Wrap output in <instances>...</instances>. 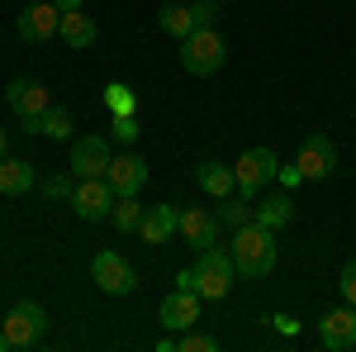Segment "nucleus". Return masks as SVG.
Masks as SVG:
<instances>
[{
	"label": "nucleus",
	"instance_id": "obj_1",
	"mask_svg": "<svg viewBox=\"0 0 356 352\" xmlns=\"http://www.w3.org/2000/svg\"><path fill=\"white\" fill-rule=\"evenodd\" d=\"M233 276H238L233 252H223V247L214 243V247L200 252V262H195L191 271L176 276V286H181V291H195L200 300H223V296H228V286H233Z\"/></svg>",
	"mask_w": 356,
	"mask_h": 352
},
{
	"label": "nucleus",
	"instance_id": "obj_2",
	"mask_svg": "<svg viewBox=\"0 0 356 352\" xmlns=\"http://www.w3.org/2000/svg\"><path fill=\"white\" fill-rule=\"evenodd\" d=\"M233 267L252 276V281H261V276H271L275 271V229H261V224H243L238 234H233Z\"/></svg>",
	"mask_w": 356,
	"mask_h": 352
},
{
	"label": "nucleus",
	"instance_id": "obj_3",
	"mask_svg": "<svg viewBox=\"0 0 356 352\" xmlns=\"http://www.w3.org/2000/svg\"><path fill=\"white\" fill-rule=\"evenodd\" d=\"M228 57V43L219 38V29H195L191 38H181V67L191 77H214Z\"/></svg>",
	"mask_w": 356,
	"mask_h": 352
},
{
	"label": "nucleus",
	"instance_id": "obj_4",
	"mask_svg": "<svg viewBox=\"0 0 356 352\" xmlns=\"http://www.w3.org/2000/svg\"><path fill=\"white\" fill-rule=\"evenodd\" d=\"M5 105L19 114V124H24V134H38V119L53 109V91L38 82H29V77H19V82L5 86Z\"/></svg>",
	"mask_w": 356,
	"mask_h": 352
},
{
	"label": "nucleus",
	"instance_id": "obj_5",
	"mask_svg": "<svg viewBox=\"0 0 356 352\" xmlns=\"http://www.w3.org/2000/svg\"><path fill=\"white\" fill-rule=\"evenodd\" d=\"M43 333H48V309L38 305V300H24V305H15L10 314H5V338H10V348H38L43 343Z\"/></svg>",
	"mask_w": 356,
	"mask_h": 352
},
{
	"label": "nucleus",
	"instance_id": "obj_6",
	"mask_svg": "<svg viewBox=\"0 0 356 352\" xmlns=\"http://www.w3.org/2000/svg\"><path fill=\"white\" fill-rule=\"evenodd\" d=\"M114 186L105 181V176H76V190H72V210H76V219H105L114 210Z\"/></svg>",
	"mask_w": 356,
	"mask_h": 352
},
{
	"label": "nucleus",
	"instance_id": "obj_7",
	"mask_svg": "<svg viewBox=\"0 0 356 352\" xmlns=\"http://www.w3.org/2000/svg\"><path fill=\"white\" fill-rule=\"evenodd\" d=\"M275 171H280V162H275L271 148H247L243 158H238V167H233V181H238V190H243V200H252Z\"/></svg>",
	"mask_w": 356,
	"mask_h": 352
},
{
	"label": "nucleus",
	"instance_id": "obj_8",
	"mask_svg": "<svg viewBox=\"0 0 356 352\" xmlns=\"http://www.w3.org/2000/svg\"><path fill=\"white\" fill-rule=\"evenodd\" d=\"M90 276H95V286H100L105 296H129V291H138L134 267H129L114 247H105V252H95V257H90Z\"/></svg>",
	"mask_w": 356,
	"mask_h": 352
},
{
	"label": "nucleus",
	"instance_id": "obj_9",
	"mask_svg": "<svg viewBox=\"0 0 356 352\" xmlns=\"http://www.w3.org/2000/svg\"><path fill=\"white\" fill-rule=\"evenodd\" d=\"M295 167L304 171V181H323V176H332V167H337L332 138L328 134H309L300 143V153H295Z\"/></svg>",
	"mask_w": 356,
	"mask_h": 352
},
{
	"label": "nucleus",
	"instance_id": "obj_10",
	"mask_svg": "<svg viewBox=\"0 0 356 352\" xmlns=\"http://www.w3.org/2000/svg\"><path fill=\"white\" fill-rule=\"evenodd\" d=\"M318 343L328 352L356 348V305H342V309H332V314L318 319Z\"/></svg>",
	"mask_w": 356,
	"mask_h": 352
},
{
	"label": "nucleus",
	"instance_id": "obj_11",
	"mask_svg": "<svg viewBox=\"0 0 356 352\" xmlns=\"http://www.w3.org/2000/svg\"><path fill=\"white\" fill-rule=\"evenodd\" d=\"M15 29H19V38H29V43H43V38H53L57 29H62V10H57L53 0H38V5L19 10Z\"/></svg>",
	"mask_w": 356,
	"mask_h": 352
},
{
	"label": "nucleus",
	"instance_id": "obj_12",
	"mask_svg": "<svg viewBox=\"0 0 356 352\" xmlns=\"http://www.w3.org/2000/svg\"><path fill=\"white\" fill-rule=\"evenodd\" d=\"M105 181L114 186V195H138V190L147 186V162H143L138 153L110 158V171H105Z\"/></svg>",
	"mask_w": 356,
	"mask_h": 352
},
{
	"label": "nucleus",
	"instance_id": "obj_13",
	"mask_svg": "<svg viewBox=\"0 0 356 352\" xmlns=\"http://www.w3.org/2000/svg\"><path fill=\"white\" fill-rule=\"evenodd\" d=\"M110 171V143L105 138H76L72 143V176H105Z\"/></svg>",
	"mask_w": 356,
	"mask_h": 352
},
{
	"label": "nucleus",
	"instance_id": "obj_14",
	"mask_svg": "<svg viewBox=\"0 0 356 352\" xmlns=\"http://www.w3.org/2000/svg\"><path fill=\"white\" fill-rule=\"evenodd\" d=\"M138 234H143V243H166L171 234H181V210L176 205H152V210H143L138 219Z\"/></svg>",
	"mask_w": 356,
	"mask_h": 352
},
{
	"label": "nucleus",
	"instance_id": "obj_15",
	"mask_svg": "<svg viewBox=\"0 0 356 352\" xmlns=\"http://www.w3.org/2000/svg\"><path fill=\"white\" fill-rule=\"evenodd\" d=\"M181 238H186L195 252L214 247V238H219V215H204V210H181Z\"/></svg>",
	"mask_w": 356,
	"mask_h": 352
},
{
	"label": "nucleus",
	"instance_id": "obj_16",
	"mask_svg": "<svg viewBox=\"0 0 356 352\" xmlns=\"http://www.w3.org/2000/svg\"><path fill=\"white\" fill-rule=\"evenodd\" d=\"M195 319H200V296L176 286V291L162 300V324L166 328H195Z\"/></svg>",
	"mask_w": 356,
	"mask_h": 352
},
{
	"label": "nucleus",
	"instance_id": "obj_17",
	"mask_svg": "<svg viewBox=\"0 0 356 352\" xmlns=\"http://www.w3.org/2000/svg\"><path fill=\"white\" fill-rule=\"evenodd\" d=\"M195 181L204 186V195H214V200H228V195L238 190L233 167H223V162H200V167H195Z\"/></svg>",
	"mask_w": 356,
	"mask_h": 352
},
{
	"label": "nucleus",
	"instance_id": "obj_18",
	"mask_svg": "<svg viewBox=\"0 0 356 352\" xmlns=\"http://www.w3.org/2000/svg\"><path fill=\"white\" fill-rule=\"evenodd\" d=\"M290 215H295V200L280 190V195H266V200L252 210V224H261V229H285Z\"/></svg>",
	"mask_w": 356,
	"mask_h": 352
},
{
	"label": "nucleus",
	"instance_id": "obj_19",
	"mask_svg": "<svg viewBox=\"0 0 356 352\" xmlns=\"http://www.w3.org/2000/svg\"><path fill=\"white\" fill-rule=\"evenodd\" d=\"M33 190V167L24 158H0V195H24Z\"/></svg>",
	"mask_w": 356,
	"mask_h": 352
},
{
	"label": "nucleus",
	"instance_id": "obj_20",
	"mask_svg": "<svg viewBox=\"0 0 356 352\" xmlns=\"http://www.w3.org/2000/svg\"><path fill=\"white\" fill-rule=\"evenodd\" d=\"M57 33H62V43H72V48H90V43H95V20H90L86 10H67Z\"/></svg>",
	"mask_w": 356,
	"mask_h": 352
},
{
	"label": "nucleus",
	"instance_id": "obj_21",
	"mask_svg": "<svg viewBox=\"0 0 356 352\" xmlns=\"http://www.w3.org/2000/svg\"><path fill=\"white\" fill-rule=\"evenodd\" d=\"M157 24H162L166 33H176V38H191L195 33V15H191V5H162Z\"/></svg>",
	"mask_w": 356,
	"mask_h": 352
},
{
	"label": "nucleus",
	"instance_id": "obj_22",
	"mask_svg": "<svg viewBox=\"0 0 356 352\" xmlns=\"http://www.w3.org/2000/svg\"><path fill=\"white\" fill-rule=\"evenodd\" d=\"M38 134H48V138H72V109H67V105H53L43 119H38Z\"/></svg>",
	"mask_w": 356,
	"mask_h": 352
},
{
	"label": "nucleus",
	"instance_id": "obj_23",
	"mask_svg": "<svg viewBox=\"0 0 356 352\" xmlns=\"http://www.w3.org/2000/svg\"><path fill=\"white\" fill-rule=\"evenodd\" d=\"M105 109H110V114H134V109H138V95L124 82H110V86H105Z\"/></svg>",
	"mask_w": 356,
	"mask_h": 352
},
{
	"label": "nucleus",
	"instance_id": "obj_24",
	"mask_svg": "<svg viewBox=\"0 0 356 352\" xmlns=\"http://www.w3.org/2000/svg\"><path fill=\"white\" fill-rule=\"evenodd\" d=\"M110 219L129 234V229H138V219H143V205H138V195H119L114 200V210H110Z\"/></svg>",
	"mask_w": 356,
	"mask_h": 352
},
{
	"label": "nucleus",
	"instance_id": "obj_25",
	"mask_svg": "<svg viewBox=\"0 0 356 352\" xmlns=\"http://www.w3.org/2000/svg\"><path fill=\"white\" fill-rule=\"evenodd\" d=\"M219 224H228V229H243V224H252V205L228 195V200L219 205Z\"/></svg>",
	"mask_w": 356,
	"mask_h": 352
},
{
	"label": "nucleus",
	"instance_id": "obj_26",
	"mask_svg": "<svg viewBox=\"0 0 356 352\" xmlns=\"http://www.w3.org/2000/svg\"><path fill=\"white\" fill-rule=\"evenodd\" d=\"M110 134L119 138V143H124V148H134V138H138V119H134V114H114Z\"/></svg>",
	"mask_w": 356,
	"mask_h": 352
},
{
	"label": "nucleus",
	"instance_id": "obj_27",
	"mask_svg": "<svg viewBox=\"0 0 356 352\" xmlns=\"http://www.w3.org/2000/svg\"><path fill=\"white\" fill-rule=\"evenodd\" d=\"M191 15H195V29H214L219 24V5H214V0H195Z\"/></svg>",
	"mask_w": 356,
	"mask_h": 352
},
{
	"label": "nucleus",
	"instance_id": "obj_28",
	"mask_svg": "<svg viewBox=\"0 0 356 352\" xmlns=\"http://www.w3.org/2000/svg\"><path fill=\"white\" fill-rule=\"evenodd\" d=\"M72 190H76L72 176H48V181H43V195H48V200H72Z\"/></svg>",
	"mask_w": 356,
	"mask_h": 352
},
{
	"label": "nucleus",
	"instance_id": "obj_29",
	"mask_svg": "<svg viewBox=\"0 0 356 352\" xmlns=\"http://www.w3.org/2000/svg\"><path fill=\"white\" fill-rule=\"evenodd\" d=\"M176 348L181 352H214L219 343H214L209 333H186V338H176Z\"/></svg>",
	"mask_w": 356,
	"mask_h": 352
},
{
	"label": "nucleus",
	"instance_id": "obj_30",
	"mask_svg": "<svg viewBox=\"0 0 356 352\" xmlns=\"http://www.w3.org/2000/svg\"><path fill=\"white\" fill-rule=\"evenodd\" d=\"M337 286H342V300H347V305H356V262H347V267H342V281H337Z\"/></svg>",
	"mask_w": 356,
	"mask_h": 352
},
{
	"label": "nucleus",
	"instance_id": "obj_31",
	"mask_svg": "<svg viewBox=\"0 0 356 352\" xmlns=\"http://www.w3.org/2000/svg\"><path fill=\"white\" fill-rule=\"evenodd\" d=\"M275 176H280V186H285V190H290V186H300V181H304V171H300L295 162H290V167H280Z\"/></svg>",
	"mask_w": 356,
	"mask_h": 352
},
{
	"label": "nucleus",
	"instance_id": "obj_32",
	"mask_svg": "<svg viewBox=\"0 0 356 352\" xmlns=\"http://www.w3.org/2000/svg\"><path fill=\"white\" fill-rule=\"evenodd\" d=\"M57 10H62V15H67V10H86V0H53Z\"/></svg>",
	"mask_w": 356,
	"mask_h": 352
},
{
	"label": "nucleus",
	"instance_id": "obj_33",
	"mask_svg": "<svg viewBox=\"0 0 356 352\" xmlns=\"http://www.w3.org/2000/svg\"><path fill=\"white\" fill-rule=\"evenodd\" d=\"M5 153H10V134L0 129V158H5Z\"/></svg>",
	"mask_w": 356,
	"mask_h": 352
},
{
	"label": "nucleus",
	"instance_id": "obj_34",
	"mask_svg": "<svg viewBox=\"0 0 356 352\" xmlns=\"http://www.w3.org/2000/svg\"><path fill=\"white\" fill-rule=\"evenodd\" d=\"M0 352H10V338H5V328H0Z\"/></svg>",
	"mask_w": 356,
	"mask_h": 352
}]
</instances>
